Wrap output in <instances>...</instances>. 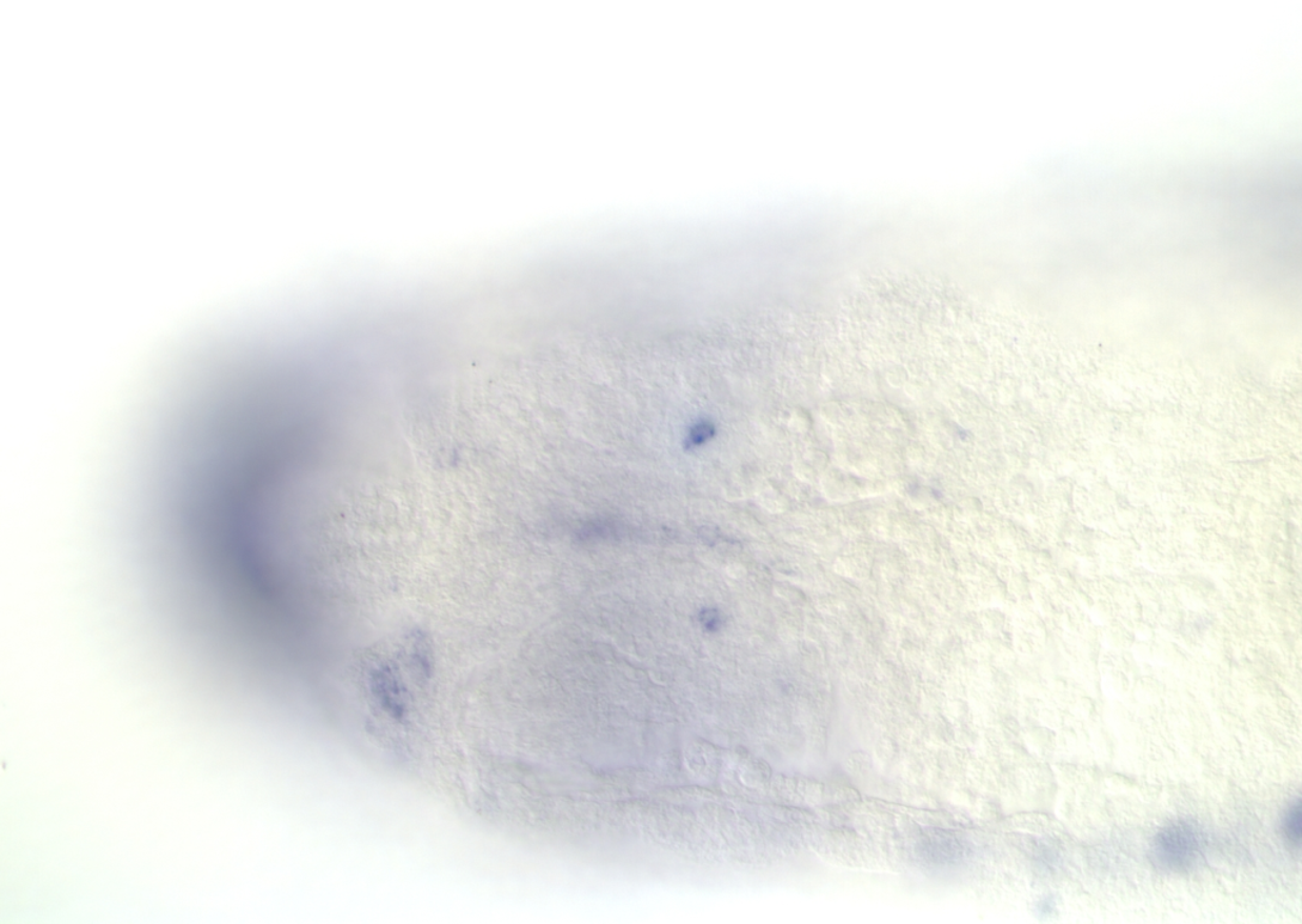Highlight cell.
I'll use <instances>...</instances> for the list:
<instances>
[{
    "mask_svg": "<svg viewBox=\"0 0 1302 924\" xmlns=\"http://www.w3.org/2000/svg\"><path fill=\"white\" fill-rule=\"evenodd\" d=\"M1204 840L1200 828L1187 820H1177L1161 828L1151 843L1150 859L1159 870L1182 873L1200 862Z\"/></svg>",
    "mask_w": 1302,
    "mask_h": 924,
    "instance_id": "obj_1",
    "label": "cell"
},
{
    "mask_svg": "<svg viewBox=\"0 0 1302 924\" xmlns=\"http://www.w3.org/2000/svg\"><path fill=\"white\" fill-rule=\"evenodd\" d=\"M1301 801L1298 800L1295 804L1288 807L1285 816L1282 818L1281 823L1283 837H1285V840L1296 848H1299L1301 844Z\"/></svg>",
    "mask_w": 1302,
    "mask_h": 924,
    "instance_id": "obj_2",
    "label": "cell"
}]
</instances>
